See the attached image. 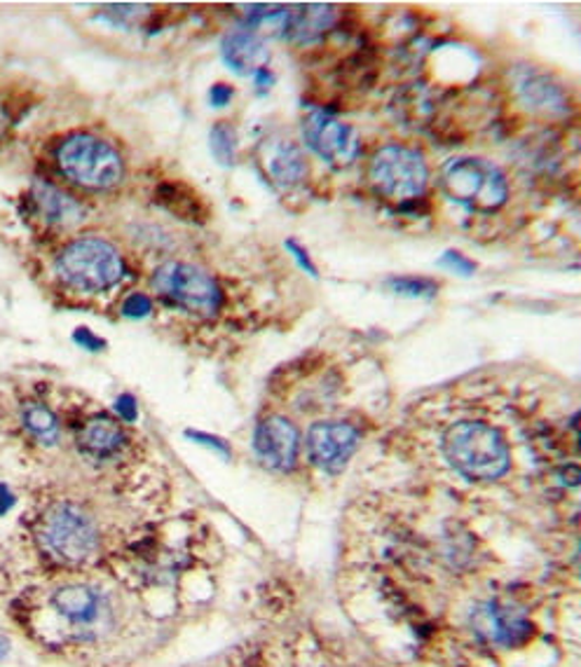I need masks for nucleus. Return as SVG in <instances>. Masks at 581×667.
<instances>
[{"label":"nucleus","mask_w":581,"mask_h":667,"mask_svg":"<svg viewBox=\"0 0 581 667\" xmlns=\"http://www.w3.org/2000/svg\"><path fill=\"white\" fill-rule=\"evenodd\" d=\"M443 455L467 480L488 482L509 469V447L502 433L486 422H457L443 433Z\"/></svg>","instance_id":"nucleus-1"},{"label":"nucleus","mask_w":581,"mask_h":667,"mask_svg":"<svg viewBox=\"0 0 581 667\" xmlns=\"http://www.w3.org/2000/svg\"><path fill=\"white\" fill-rule=\"evenodd\" d=\"M38 539L49 555L73 566L90 562L98 550L94 520L69 502H59L45 511L38 525Z\"/></svg>","instance_id":"nucleus-2"},{"label":"nucleus","mask_w":581,"mask_h":667,"mask_svg":"<svg viewBox=\"0 0 581 667\" xmlns=\"http://www.w3.org/2000/svg\"><path fill=\"white\" fill-rule=\"evenodd\" d=\"M57 164L66 178L88 190H108L118 186L125 174L118 150L92 133L66 139L57 150Z\"/></svg>","instance_id":"nucleus-3"},{"label":"nucleus","mask_w":581,"mask_h":667,"mask_svg":"<svg viewBox=\"0 0 581 667\" xmlns=\"http://www.w3.org/2000/svg\"><path fill=\"white\" fill-rule=\"evenodd\" d=\"M57 267L61 279L82 293L106 291L125 277V262L118 248L96 237L71 242L61 251Z\"/></svg>","instance_id":"nucleus-4"},{"label":"nucleus","mask_w":581,"mask_h":667,"mask_svg":"<svg viewBox=\"0 0 581 667\" xmlns=\"http://www.w3.org/2000/svg\"><path fill=\"white\" fill-rule=\"evenodd\" d=\"M441 183L448 197L476 211L500 209L509 195L504 174L495 164L476 157L448 162L443 166Z\"/></svg>","instance_id":"nucleus-5"},{"label":"nucleus","mask_w":581,"mask_h":667,"mask_svg":"<svg viewBox=\"0 0 581 667\" xmlns=\"http://www.w3.org/2000/svg\"><path fill=\"white\" fill-rule=\"evenodd\" d=\"M427 162L418 150L396 143L380 148L369 164L371 186L394 202L420 197L427 188Z\"/></svg>","instance_id":"nucleus-6"},{"label":"nucleus","mask_w":581,"mask_h":667,"mask_svg":"<svg viewBox=\"0 0 581 667\" xmlns=\"http://www.w3.org/2000/svg\"><path fill=\"white\" fill-rule=\"evenodd\" d=\"M153 289L181 309L211 316L221 309L223 293L219 283L197 265L167 262L153 277Z\"/></svg>","instance_id":"nucleus-7"},{"label":"nucleus","mask_w":581,"mask_h":667,"mask_svg":"<svg viewBox=\"0 0 581 667\" xmlns=\"http://www.w3.org/2000/svg\"><path fill=\"white\" fill-rule=\"evenodd\" d=\"M305 143L330 166H347L359 153V133L326 113H312L303 127Z\"/></svg>","instance_id":"nucleus-8"},{"label":"nucleus","mask_w":581,"mask_h":667,"mask_svg":"<svg viewBox=\"0 0 581 667\" xmlns=\"http://www.w3.org/2000/svg\"><path fill=\"white\" fill-rule=\"evenodd\" d=\"M357 445H359L357 429L345 422L314 424L307 436L310 459L314 461V466H319V469L328 473L342 471L347 461H350L352 455L357 453Z\"/></svg>","instance_id":"nucleus-9"},{"label":"nucleus","mask_w":581,"mask_h":667,"mask_svg":"<svg viewBox=\"0 0 581 667\" xmlns=\"http://www.w3.org/2000/svg\"><path fill=\"white\" fill-rule=\"evenodd\" d=\"M298 445H301V436L298 429L287 420V417L272 414L268 420H263L256 429L254 436V449L258 459L275 471H289L295 466L298 459Z\"/></svg>","instance_id":"nucleus-10"},{"label":"nucleus","mask_w":581,"mask_h":667,"mask_svg":"<svg viewBox=\"0 0 581 667\" xmlns=\"http://www.w3.org/2000/svg\"><path fill=\"white\" fill-rule=\"evenodd\" d=\"M474 628L478 635L502 646H519L530 635V623L525 621V616L500 602H490L476 611Z\"/></svg>","instance_id":"nucleus-11"},{"label":"nucleus","mask_w":581,"mask_h":667,"mask_svg":"<svg viewBox=\"0 0 581 667\" xmlns=\"http://www.w3.org/2000/svg\"><path fill=\"white\" fill-rule=\"evenodd\" d=\"M127 445V433L120 422L108 414H94L78 429V447L92 459H113Z\"/></svg>","instance_id":"nucleus-12"},{"label":"nucleus","mask_w":581,"mask_h":667,"mask_svg":"<svg viewBox=\"0 0 581 667\" xmlns=\"http://www.w3.org/2000/svg\"><path fill=\"white\" fill-rule=\"evenodd\" d=\"M53 609L71 625H90L98 619L102 611V599L90 586H63L53 595Z\"/></svg>","instance_id":"nucleus-13"},{"label":"nucleus","mask_w":581,"mask_h":667,"mask_svg":"<svg viewBox=\"0 0 581 667\" xmlns=\"http://www.w3.org/2000/svg\"><path fill=\"white\" fill-rule=\"evenodd\" d=\"M223 59L235 73H258L268 61V49L256 33L235 31L223 40Z\"/></svg>","instance_id":"nucleus-14"},{"label":"nucleus","mask_w":581,"mask_h":667,"mask_svg":"<svg viewBox=\"0 0 581 667\" xmlns=\"http://www.w3.org/2000/svg\"><path fill=\"white\" fill-rule=\"evenodd\" d=\"M336 22V12L330 5H298L287 10L284 33L295 43H310L319 38Z\"/></svg>","instance_id":"nucleus-15"},{"label":"nucleus","mask_w":581,"mask_h":667,"mask_svg":"<svg viewBox=\"0 0 581 667\" xmlns=\"http://www.w3.org/2000/svg\"><path fill=\"white\" fill-rule=\"evenodd\" d=\"M33 202H36L43 221L49 225L66 227L82 221V209L75 199L61 192L59 188L49 186V183H36V186H33Z\"/></svg>","instance_id":"nucleus-16"},{"label":"nucleus","mask_w":581,"mask_h":667,"mask_svg":"<svg viewBox=\"0 0 581 667\" xmlns=\"http://www.w3.org/2000/svg\"><path fill=\"white\" fill-rule=\"evenodd\" d=\"M519 92L523 96V102L535 110L560 113L566 108V94H562L560 87L554 85L546 75H525L519 82Z\"/></svg>","instance_id":"nucleus-17"},{"label":"nucleus","mask_w":581,"mask_h":667,"mask_svg":"<svg viewBox=\"0 0 581 667\" xmlns=\"http://www.w3.org/2000/svg\"><path fill=\"white\" fill-rule=\"evenodd\" d=\"M307 164L301 148L293 143H281L270 160V174L281 188H293L305 178Z\"/></svg>","instance_id":"nucleus-18"},{"label":"nucleus","mask_w":581,"mask_h":667,"mask_svg":"<svg viewBox=\"0 0 581 667\" xmlns=\"http://www.w3.org/2000/svg\"><path fill=\"white\" fill-rule=\"evenodd\" d=\"M22 420L24 426L31 431V436L45 443V445H55L59 441V422L55 412L49 410L43 403H24L22 408Z\"/></svg>","instance_id":"nucleus-19"},{"label":"nucleus","mask_w":581,"mask_h":667,"mask_svg":"<svg viewBox=\"0 0 581 667\" xmlns=\"http://www.w3.org/2000/svg\"><path fill=\"white\" fill-rule=\"evenodd\" d=\"M158 202L170 209L176 215H184V219H202V204H199V199L190 192V188L181 186V183H164V186L158 190Z\"/></svg>","instance_id":"nucleus-20"},{"label":"nucleus","mask_w":581,"mask_h":667,"mask_svg":"<svg viewBox=\"0 0 581 667\" xmlns=\"http://www.w3.org/2000/svg\"><path fill=\"white\" fill-rule=\"evenodd\" d=\"M211 153L221 164H232L235 162V148H237V137L235 129L225 122H219L211 129Z\"/></svg>","instance_id":"nucleus-21"},{"label":"nucleus","mask_w":581,"mask_h":667,"mask_svg":"<svg viewBox=\"0 0 581 667\" xmlns=\"http://www.w3.org/2000/svg\"><path fill=\"white\" fill-rule=\"evenodd\" d=\"M387 286L404 297H431L437 293V283L429 279H418V277H398V279H390Z\"/></svg>","instance_id":"nucleus-22"},{"label":"nucleus","mask_w":581,"mask_h":667,"mask_svg":"<svg viewBox=\"0 0 581 667\" xmlns=\"http://www.w3.org/2000/svg\"><path fill=\"white\" fill-rule=\"evenodd\" d=\"M151 312H153V303L146 293H131L123 303V314L129 316V319H143V316H148Z\"/></svg>","instance_id":"nucleus-23"},{"label":"nucleus","mask_w":581,"mask_h":667,"mask_svg":"<svg viewBox=\"0 0 581 667\" xmlns=\"http://www.w3.org/2000/svg\"><path fill=\"white\" fill-rule=\"evenodd\" d=\"M441 267H448V270L455 272V274H460V277H469V274H474V270H476V265H474L469 258H464L462 254H457V251H448V254H443Z\"/></svg>","instance_id":"nucleus-24"},{"label":"nucleus","mask_w":581,"mask_h":667,"mask_svg":"<svg viewBox=\"0 0 581 667\" xmlns=\"http://www.w3.org/2000/svg\"><path fill=\"white\" fill-rule=\"evenodd\" d=\"M73 342L80 344V347L90 349V352H98V349H104V347H106V342H104L102 338L92 336V330H88V328H78V330L73 332Z\"/></svg>","instance_id":"nucleus-25"},{"label":"nucleus","mask_w":581,"mask_h":667,"mask_svg":"<svg viewBox=\"0 0 581 667\" xmlns=\"http://www.w3.org/2000/svg\"><path fill=\"white\" fill-rule=\"evenodd\" d=\"M115 410H118V414L123 417L125 422H135L139 417V410H137V400L131 398L129 394H123L118 400H115Z\"/></svg>","instance_id":"nucleus-26"},{"label":"nucleus","mask_w":581,"mask_h":667,"mask_svg":"<svg viewBox=\"0 0 581 667\" xmlns=\"http://www.w3.org/2000/svg\"><path fill=\"white\" fill-rule=\"evenodd\" d=\"M287 248L289 251L295 256V260H298V265L303 267V270L307 272V274H312V277H317V267L312 265V260H310V256H307V251L303 246H298L295 242H287Z\"/></svg>","instance_id":"nucleus-27"},{"label":"nucleus","mask_w":581,"mask_h":667,"mask_svg":"<svg viewBox=\"0 0 581 667\" xmlns=\"http://www.w3.org/2000/svg\"><path fill=\"white\" fill-rule=\"evenodd\" d=\"M209 98H211V106L216 108H223L230 104L232 98V87L230 85H223V82H219V85H213L211 92H209Z\"/></svg>","instance_id":"nucleus-28"},{"label":"nucleus","mask_w":581,"mask_h":667,"mask_svg":"<svg viewBox=\"0 0 581 667\" xmlns=\"http://www.w3.org/2000/svg\"><path fill=\"white\" fill-rule=\"evenodd\" d=\"M186 436H190V438H195V441H199L202 445H209V447H213V449H219L221 455H230V449H228V445L225 443H221L219 438H213V436H205V433H197V431H186Z\"/></svg>","instance_id":"nucleus-29"},{"label":"nucleus","mask_w":581,"mask_h":667,"mask_svg":"<svg viewBox=\"0 0 581 667\" xmlns=\"http://www.w3.org/2000/svg\"><path fill=\"white\" fill-rule=\"evenodd\" d=\"M14 506V496L8 485H0V515H5Z\"/></svg>","instance_id":"nucleus-30"},{"label":"nucleus","mask_w":581,"mask_h":667,"mask_svg":"<svg viewBox=\"0 0 581 667\" xmlns=\"http://www.w3.org/2000/svg\"><path fill=\"white\" fill-rule=\"evenodd\" d=\"M10 654V642L5 637H0V658H5Z\"/></svg>","instance_id":"nucleus-31"}]
</instances>
